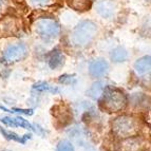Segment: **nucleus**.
<instances>
[{
  "mask_svg": "<svg viewBox=\"0 0 151 151\" xmlns=\"http://www.w3.org/2000/svg\"><path fill=\"white\" fill-rule=\"evenodd\" d=\"M101 104L105 109L110 112H117L125 109L127 105V96L123 91L114 87H105L103 93Z\"/></svg>",
  "mask_w": 151,
  "mask_h": 151,
  "instance_id": "1",
  "label": "nucleus"
},
{
  "mask_svg": "<svg viewBox=\"0 0 151 151\" xmlns=\"http://www.w3.org/2000/svg\"><path fill=\"white\" fill-rule=\"evenodd\" d=\"M97 33V24L91 20H83L75 27L72 32L71 40L75 45H86L92 41Z\"/></svg>",
  "mask_w": 151,
  "mask_h": 151,
  "instance_id": "2",
  "label": "nucleus"
},
{
  "mask_svg": "<svg viewBox=\"0 0 151 151\" xmlns=\"http://www.w3.org/2000/svg\"><path fill=\"white\" fill-rule=\"evenodd\" d=\"M37 35L45 40H52L58 37L60 33V25L52 19H40L34 25Z\"/></svg>",
  "mask_w": 151,
  "mask_h": 151,
  "instance_id": "3",
  "label": "nucleus"
},
{
  "mask_svg": "<svg viewBox=\"0 0 151 151\" xmlns=\"http://www.w3.org/2000/svg\"><path fill=\"white\" fill-rule=\"evenodd\" d=\"M112 128L119 136L128 137L137 132V124L134 119L124 115L115 119V121L112 123Z\"/></svg>",
  "mask_w": 151,
  "mask_h": 151,
  "instance_id": "4",
  "label": "nucleus"
},
{
  "mask_svg": "<svg viewBox=\"0 0 151 151\" xmlns=\"http://www.w3.org/2000/svg\"><path fill=\"white\" fill-rule=\"evenodd\" d=\"M27 55V48L23 43L10 45L3 52V58L8 63H14L22 59Z\"/></svg>",
  "mask_w": 151,
  "mask_h": 151,
  "instance_id": "5",
  "label": "nucleus"
},
{
  "mask_svg": "<svg viewBox=\"0 0 151 151\" xmlns=\"http://www.w3.org/2000/svg\"><path fill=\"white\" fill-rule=\"evenodd\" d=\"M95 11L103 18L113 17L116 12V4L113 0H99L95 4Z\"/></svg>",
  "mask_w": 151,
  "mask_h": 151,
  "instance_id": "6",
  "label": "nucleus"
},
{
  "mask_svg": "<svg viewBox=\"0 0 151 151\" xmlns=\"http://www.w3.org/2000/svg\"><path fill=\"white\" fill-rule=\"evenodd\" d=\"M109 65L105 59H95L89 65V73L92 77H101L107 73Z\"/></svg>",
  "mask_w": 151,
  "mask_h": 151,
  "instance_id": "7",
  "label": "nucleus"
},
{
  "mask_svg": "<svg viewBox=\"0 0 151 151\" xmlns=\"http://www.w3.org/2000/svg\"><path fill=\"white\" fill-rule=\"evenodd\" d=\"M134 70L139 74H144L148 72L150 70L151 67V57L150 55L143 56V57L139 58L134 63Z\"/></svg>",
  "mask_w": 151,
  "mask_h": 151,
  "instance_id": "8",
  "label": "nucleus"
},
{
  "mask_svg": "<svg viewBox=\"0 0 151 151\" xmlns=\"http://www.w3.org/2000/svg\"><path fill=\"white\" fill-rule=\"evenodd\" d=\"M65 61V56L59 50H54L49 57V67L51 69H57Z\"/></svg>",
  "mask_w": 151,
  "mask_h": 151,
  "instance_id": "9",
  "label": "nucleus"
},
{
  "mask_svg": "<svg viewBox=\"0 0 151 151\" xmlns=\"http://www.w3.org/2000/svg\"><path fill=\"white\" fill-rule=\"evenodd\" d=\"M110 57L113 63H123V61L127 60L128 52L124 48H122V47H119V48H115L111 52Z\"/></svg>",
  "mask_w": 151,
  "mask_h": 151,
  "instance_id": "10",
  "label": "nucleus"
},
{
  "mask_svg": "<svg viewBox=\"0 0 151 151\" xmlns=\"http://www.w3.org/2000/svg\"><path fill=\"white\" fill-rule=\"evenodd\" d=\"M104 89H105V83H101V81H96V83H94L92 86H91V88L88 90V95L90 96L91 98H93V99H97V98H99V96L101 95V93H103Z\"/></svg>",
  "mask_w": 151,
  "mask_h": 151,
  "instance_id": "11",
  "label": "nucleus"
},
{
  "mask_svg": "<svg viewBox=\"0 0 151 151\" xmlns=\"http://www.w3.org/2000/svg\"><path fill=\"white\" fill-rule=\"evenodd\" d=\"M69 5L76 11H87L91 8V0H68Z\"/></svg>",
  "mask_w": 151,
  "mask_h": 151,
  "instance_id": "12",
  "label": "nucleus"
},
{
  "mask_svg": "<svg viewBox=\"0 0 151 151\" xmlns=\"http://www.w3.org/2000/svg\"><path fill=\"white\" fill-rule=\"evenodd\" d=\"M0 133L2 134L5 139H12V141L18 142V143H21V144L25 143V139H23V137H21V136H19L18 134H16L15 132L6 131L5 129H3L2 127H0Z\"/></svg>",
  "mask_w": 151,
  "mask_h": 151,
  "instance_id": "13",
  "label": "nucleus"
},
{
  "mask_svg": "<svg viewBox=\"0 0 151 151\" xmlns=\"http://www.w3.org/2000/svg\"><path fill=\"white\" fill-rule=\"evenodd\" d=\"M33 89L39 91V92H45V91H49V92H52V93L58 92L57 88H52V87H51L48 83H45V81H39V83H34V85H33Z\"/></svg>",
  "mask_w": 151,
  "mask_h": 151,
  "instance_id": "14",
  "label": "nucleus"
},
{
  "mask_svg": "<svg viewBox=\"0 0 151 151\" xmlns=\"http://www.w3.org/2000/svg\"><path fill=\"white\" fill-rule=\"evenodd\" d=\"M13 122H14L16 127H21V128L28 129V130H34L32 125L22 117H15V119H13Z\"/></svg>",
  "mask_w": 151,
  "mask_h": 151,
  "instance_id": "15",
  "label": "nucleus"
},
{
  "mask_svg": "<svg viewBox=\"0 0 151 151\" xmlns=\"http://www.w3.org/2000/svg\"><path fill=\"white\" fill-rule=\"evenodd\" d=\"M56 151H75L72 143L69 141H60L57 144V147H56Z\"/></svg>",
  "mask_w": 151,
  "mask_h": 151,
  "instance_id": "16",
  "label": "nucleus"
},
{
  "mask_svg": "<svg viewBox=\"0 0 151 151\" xmlns=\"http://www.w3.org/2000/svg\"><path fill=\"white\" fill-rule=\"evenodd\" d=\"M0 27L3 31H12L15 27V23L12 18H5L0 22Z\"/></svg>",
  "mask_w": 151,
  "mask_h": 151,
  "instance_id": "17",
  "label": "nucleus"
},
{
  "mask_svg": "<svg viewBox=\"0 0 151 151\" xmlns=\"http://www.w3.org/2000/svg\"><path fill=\"white\" fill-rule=\"evenodd\" d=\"M74 78H75L74 74H72V75L65 74V75H61L60 77L58 78V81L60 83H63V85H70V83H72V81H74Z\"/></svg>",
  "mask_w": 151,
  "mask_h": 151,
  "instance_id": "18",
  "label": "nucleus"
},
{
  "mask_svg": "<svg viewBox=\"0 0 151 151\" xmlns=\"http://www.w3.org/2000/svg\"><path fill=\"white\" fill-rule=\"evenodd\" d=\"M12 112H18V113L25 114V115H32L34 113V110L33 109H18V108H13Z\"/></svg>",
  "mask_w": 151,
  "mask_h": 151,
  "instance_id": "19",
  "label": "nucleus"
},
{
  "mask_svg": "<svg viewBox=\"0 0 151 151\" xmlns=\"http://www.w3.org/2000/svg\"><path fill=\"white\" fill-rule=\"evenodd\" d=\"M0 121L2 122V123H4L5 125H8V126L16 127V126H15V124H14V122H13V119H12V117H3V119H1Z\"/></svg>",
  "mask_w": 151,
  "mask_h": 151,
  "instance_id": "20",
  "label": "nucleus"
},
{
  "mask_svg": "<svg viewBox=\"0 0 151 151\" xmlns=\"http://www.w3.org/2000/svg\"><path fill=\"white\" fill-rule=\"evenodd\" d=\"M49 1H50V0H31V2L34 3V4H37V5H45V4H48Z\"/></svg>",
  "mask_w": 151,
  "mask_h": 151,
  "instance_id": "21",
  "label": "nucleus"
},
{
  "mask_svg": "<svg viewBox=\"0 0 151 151\" xmlns=\"http://www.w3.org/2000/svg\"><path fill=\"white\" fill-rule=\"evenodd\" d=\"M31 137H32V135H31V134H25L24 137H23V139H30Z\"/></svg>",
  "mask_w": 151,
  "mask_h": 151,
  "instance_id": "22",
  "label": "nucleus"
},
{
  "mask_svg": "<svg viewBox=\"0 0 151 151\" xmlns=\"http://www.w3.org/2000/svg\"><path fill=\"white\" fill-rule=\"evenodd\" d=\"M2 3H3V0H0V8L2 6Z\"/></svg>",
  "mask_w": 151,
  "mask_h": 151,
  "instance_id": "23",
  "label": "nucleus"
}]
</instances>
